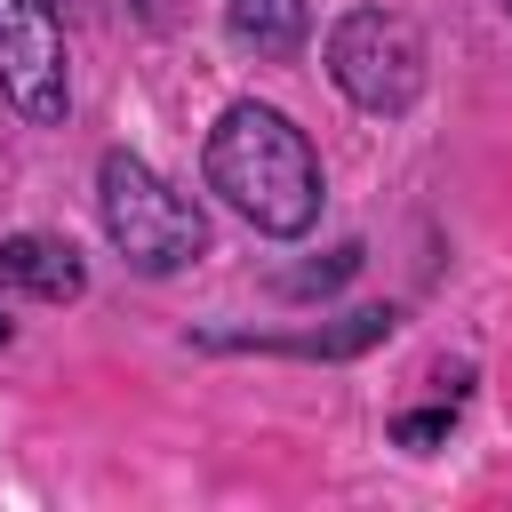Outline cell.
I'll use <instances>...</instances> for the list:
<instances>
[{
	"instance_id": "1",
	"label": "cell",
	"mask_w": 512,
	"mask_h": 512,
	"mask_svg": "<svg viewBox=\"0 0 512 512\" xmlns=\"http://www.w3.org/2000/svg\"><path fill=\"white\" fill-rule=\"evenodd\" d=\"M208 192L248 216L272 240L312 232L320 216V160L304 144V128L272 104H224V120L208 128Z\"/></svg>"
},
{
	"instance_id": "2",
	"label": "cell",
	"mask_w": 512,
	"mask_h": 512,
	"mask_svg": "<svg viewBox=\"0 0 512 512\" xmlns=\"http://www.w3.org/2000/svg\"><path fill=\"white\" fill-rule=\"evenodd\" d=\"M96 216L104 240L136 264V272H184L208 248V216L136 152H104L96 160Z\"/></svg>"
},
{
	"instance_id": "3",
	"label": "cell",
	"mask_w": 512,
	"mask_h": 512,
	"mask_svg": "<svg viewBox=\"0 0 512 512\" xmlns=\"http://www.w3.org/2000/svg\"><path fill=\"white\" fill-rule=\"evenodd\" d=\"M328 80L376 112V120H400L416 112L424 96V32L408 16H384V8H352L336 32H328Z\"/></svg>"
},
{
	"instance_id": "4",
	"label": "cell",
	"mask_w": 512,
	"mask_h": 512,
	"mask_svg": "<svg viewBox=\"0 0 512 512\" xmlns=\"http://www.w3.org/2000/svg\"><path fill=\"white\" fill-rule=\"evenodd\" d=\"M0 96L24 120H64V32L48 0H0Z\"/></svg>"
},
{
	"instance_id": "5",
	"label": "cell",
	"mask_w": 512,
	"mask_h": 512,
	"mask_svg": "<svg viewBox=\"0 0 512 512\" xmlns=\"http://www.w3.org/2000/svg\"><path fill=\"white\" fill-rule=\"evenodd\" d=\"M0 288H32V296H48V304H72V296L88 288V264H80L72 240L16 232V240H0Z\"/></svg>"
},
{
	"instance_id": "6",
	"label": "cell",
	"mask_w": 512,
	"mask_h": 512,
	"mask_svg": "<svg viewBox=\"0 0 512 512\" xmlns=\"http://www.w3.org/2000/svg\"><path fill=\"white\" fill-rule=\"evenodd\" d=\"M224 32L264 56V64H288L304 40H312V8L304 0H224Z\"/></svg>"
},
{
	"instance_id": "7",
	"label": "cell",
	"mask_w": 512,
	"mask_h": 512,
	"mask_svg": "<svg viewBox=\"0 0 512 512\" xmlns=\"http://www.w3.org/2000/svg\"><path fill=\"white\" fill-rule=\"evenodd\" d=\"M392 320H400L392 304H368V312H352L344 328H320V336H232V344H256V352H304V360H312V352L344 360V352H368L376 336H392Z\"/></svg>"
},
{
	"instance_id": "8",
	"label": "cell",
	"mask_w": 512,
	"mask_h": 512,
	"mask_svg": "<svg viewBox=\"0 0 512 512\" xmlns=\"http://www.w3.org/2000/svg\"><path fill=\"white\" fill-rule=\"evenodd\" d=\"M448 416H456V408H424V416H400V424H392V440H400V448H424V440H440V432H448Z\"/></svg>"
},
{
	"instance_id": "9",
	"label": "cell",
	"mask_w": 512,
	"mask_h": 512,
	"mask_svg": "<svg viewBox=\"0 0 512 512\" xmlns=\"http://www.w3.org/2000/svg\"><path fill=\"white\" fill-rule=\"evenodd\" d=\"M0 344H8V320H0Z\"/></svg>"
},
{
	"instance_id": "10",
	"label": "cell",
	"mask_w": 512,
	"mask_h": 512,
	"mask_svg": "<svg viewBox=\"0 0 512 512\" xmlns=\"http://www.w3.org/2000/svg\"><path fill=\"white\" fill-rule=\"evenodd\" d=\"M504 16H512V0H504Z\"/></svg>"
}]
</instances>
